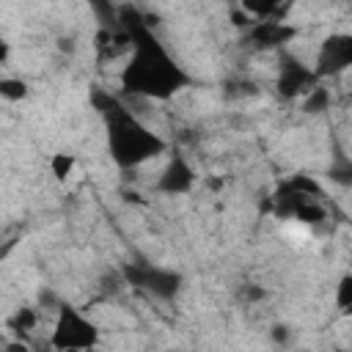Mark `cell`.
Masks as SVG:
<instances>
[{
    "instance_id": "cell-1",
    "label": "cell",
    "mask_w": 352,
    "mask_h": 352,
    "mask_svg": "<svg viewBox=\"0 0 352 352\" xmlns=\"http://www.w3.org/2000/svg\"><path fill=\"white\" fill-rule=\"evenodd\" d=\"M126 36H129V58L121 69V88L132 96L143 99H170L182 88H187L190 77L176 63V58L165 50V44L148 30L140 14H124Z\"/></svg>"
},
{
    "instance_id": "cell-2",
    "label": "cell",
    "mask_w": 352,
    "mask_h": 352,
    "mask_svg": "<svg viewBox=\"0 0 352 352\" xmlns=\"http://www.w3.org/2000/svg\"><path fill=\"white\" fill-rule=\"evenodd\" d=\"M96 104L107 126V151L118 168H138L165 154L168 143L143 121H138L121 102H116L113 96H96Z\"/></svg>"
},
{
    "instance_id": "cell-3",
    "label": "cell",
    "mask_w": 352,
    "mask_h": 352,
    "mask_svg": "<svg viewBox=\"0 0 352 352\" xmlns=\"http://www.w3.org/2000/svg\"><path fill=\"white\" fill-rule=\"evenodd\" d=\"M96 344H99L96 322L88 319V314H82L74 305H60L50 336V346L60 352H72V349H91Z\"/></svg>"
},
{
    "instance_id": "cell-4",
    "label": "cell",
    "mask_w": 352,
    "mask_h": 352,
    "mask_svg": "<svg viewBox=\"0 0 352 352\" xmlns=\"http://www.w3.org/2000/svg\"><path fill=\"white\" fill-rule=\"evenodd\" d=\"M346 69H352V33H330L316 50L314 72L319 80H324L344 74Z\"/></svg>"
},
{
    "instance_id": "cell-5",
    "label": "cell",
    "mask_w": 352,
    "mask_h": 352,
    "mask_svg": "<svg viewBox=\"0 0 352 352\" xmlns=\"http://www.w3.org/2000/svg\"><path fill=\"white\" fill-rule=\"evenodd\" d=\"M316 82H319L316 72L308 69L302 60H297V58H286V60H283L280 74H278V91H280V96H286V99L302 96V94H308Z\"/></svg>"
},
{
    "instance_id": "cell-6",
    "label": "cell",
    "mask_w": 352,
    "mask_h": 352,
    "mask_svg": "<svg viewBox=\"0 0 352 352\" xmlns=\"http://www.w3.org/2000/svg\"><path fill=\"white\" fill-rule=\"evenodd\" d=\"M126 275H129V280H132L135 286H140V289H146L148 294L162 297V300L173 297V294L179 292V283H182V278H179L176 272L160 270V267H140V270H129Z\"/></svg>"
},
{
    "instance_id": "cell-7",
    "label": "cell",
    "mask_w": 352,
    "mask_h": 352,
    "mask_svg": "<svg viewBox=\"0 0 352 352\" xmlns=\"http://www.w3.org/2000/svg\"><path fill=\"white\" fill-rule=\"evenodd\" d=\"M294 38V28L280 22V19H253V28H250V41L264 47V50H272V47H283Z\"/></svg>"
},
{
    "instance_id": "cell-8",
    "label": "cell",
    "mask_w": 352,
    "mask_h": 352,
    "mask_svg": "<svg viewBox=\"0 0 352 352\" xmlns=\"http://www.w3.org/2000/svg\"><path fill=\"white\" fill-rule=\"evenodd\" d=\"M192 184H195V173H192V168H190L182 157H173V160L165 165L162 176L157 179V190H160V192H168V195H182V192H187Z\"/></svg>"
},
{
    "instance_id": "cell-9",
    "label": "cell",
    "mask_w": 352,
    "mask_h": 352,
    "mask_svg": "<svg viewBox=\"0 0 352 352\" xmlns=\"http://www.w3.org/2000/svg\"><path fill=\"white\" fill-rule=\"evenodd\" d=\"M239 6L250 19H278L286 0H239Z\"/></svg>"
},
{
    "instance_id": "cell-10",
    "label": "cell",
    "mask_w": 352,
    "mask_h": 352,
    "mask_svg": "<svg viewBox=\"0 0 352 352\" xmlns=\"http://www.w3.org/2000/svg\"><path fill=\"white\" fill-rule=\"evenodd\" d=\"M74 170H77V157L74 154H69V151H55L52 157H50V173H52V179L55 182H69L72 176H74Z\"/></svg>"
},
{
    "instance_id": "cell-11",
    "label": "cell",
    "mask_w": 352,
    "mask_h": 352,
    "mask_svg": "<svg viewBox=\"0 0 352 352\" xmlns=\"http://www.w3.org/2000/svg\"><path fill=\"white\" fill-rule=\"evenodd\" d=\"M327 176L341 187H352V157L336 151V157H333V162L327 168Z\"/></svg>"
},
{
    "instance_id": "cell-12",
    "label": "cell",
    "mask_w": 352,
    "mask_h": 352,
    "mask_svg": "<svg viewBox=\"0 0 352 352\" xmlns=\"http://www.w3.org/2000/svg\"><path fill=\"white\" fill-rule=\"evenodd\" d=\"M336 308L344 316H349V311H352V272H344L336 283Z\"/></svg>"
},
{
    "instance_id": "cell-13",
    "label": "cell",
    "mask_w": 352,
    "mask_h": 352,
    "mask_svg": "<svg viewBox=\"0 0 352 352\" xmlns=\"http://www.w3.org/2000/svg\"><path fill=\"white\" fill-rule=\"evenodd\" d=\"M0 96L6 102H22L28 96V82L19 77H3L0 80Z\"/></svg>"
},
{
    "instance_id": "cell-14",
    "label": "cell",
    "mask_w": 352,
    "mask_h": 352,
    "mask_svg": "<svg viewBox=\"0 0 352 352\" xmlns=\"http://www.w3.org/2000/svg\"><path fill=\"white\" fill-rule=\"evenodd\" d=\"M327 104H330V94H327V88H322L319 82L305 94V102H302V110L305 113H322V110H327Z\"/></svg>"
},
{
    "instance_id": "cell-15",
    "label": "cell",
    "mask_w": 352,
    "mask_h": 352,
    "mask_svg": "<svg viewBox=\"0 0 352 352\" xmlns=\"http://www.w3.org/2000/svg\"><path fill=\"white\" fill-rule=\"evenodd\" d=\"M33 324H36V314H33L30 308H19V311L11 316V327L19 330V333H22V330H30Z\"/></svg>"
},
{
    "instance_id": "cell-16",
    "label": "cell",
    "mask_w": 352,
    "mask_h": 352,
    "mask_svg": "<svg viewBox=\"0 0 352 352\" xmlns=\"http://www.w3.org/2000/svg\"><path fill=\"white\" fill-rule=\"evenodd\" d=\"M349 316H352V311H349Z\"/></svg>"
}]
</instances>
